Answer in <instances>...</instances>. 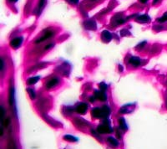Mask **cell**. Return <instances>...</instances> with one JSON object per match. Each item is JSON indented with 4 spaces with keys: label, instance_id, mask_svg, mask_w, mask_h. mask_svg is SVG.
I'll return each mask as SVG.
<instances>
[{
    "label": "cell",
    "instance_id": "4fadbf2b",
    "mask_svg": "<svg viewBox=\"0 0 167 149\" xmlns=\"http://www.w3.org/2000/svg\"><path fill=\"white\" fill-rule=\"evenodd\" d=\"M85 27H86V29H96V24H95V21H93V20H89V21L85 22Z\"/></svg>",
    "mask_w": 167,
    "mask_h": 149
},
{
    "label": "cell",
    "instance_id": "5b68a950",
    "mask_svg": "<svg viewBox=\"0 0 167 149\" xmlns=\"http://www.w3.org/2000/svg\"><path fill=\"white\" fill-rule=\"evenodd\" d=\"M60 82V80L58 79V78H52L49 80H48V82L46 83V88L47 89H51V88H54L55 86L59 84Z\"/></svg>",
    "mask_w": 167,
    "mask_h": 149
},
{
    "label": "cell",
    "instance_id": "8fae6325",
    "mask_svg": "<svg viewBox=\"0 0 167 149\" xmlns=\"http://www.w3.org/2000/svg\"><path fill=\"white\" fill-rule=\"evenodd\" d=\"M136 20H137L139 23L145 24V23H149L150 21H151V18H150L149 15H147V14H142V15L139 16Z\"/></svg>",
    "mask_w": 167,
    "mask_h": 149
},
{
    "label": "cell",
    "instance_id": "d6986e66",
    "mask_svg": "<svg viewBox=\"0 0 167 149\" xmlns=\"http://www.w3.org/2000/svg\"><path fill=\"white\" fill-rule=\"evenodd\" d=\"M46 1L47 0H39V3H38V13H41L42 9H44V5H45V3H46Z\"/></svg>",
    "mask_w": 167,
    "mask_h": 149
},
{
    "label": "cell",
    "instance_id": "484cf974",
    "mask_svg": "<svg viewBox=\"0 0 167 149\" xmlns=\"http://www.w3.org/2000/svg\"><path fill=\"white\" fill-rule=\"evenodd\" d=\"M70 2L74 4H77V3H79V0H70Z\"/></svg>",
    "mask_w": 167,
    "mask_h": 149
},
{
    "label": "cell",
    "instance_id": "ffe728a7",
    "mask_svg": "<svg viewBox=\"0 0 167 149\" xmlns=\"http://www.w3.org/2000/svg\"><path fill=\"white\" fill-rule=\"evenodd\" d=\"M8 149H17L16 144L13 140H10L9 145H8Z\"/></svg>",
    "mask_w": 167,
    "mask_h": 149
},
{
    "label": "cell",
    "instance_id": "7402d4cb",
    "mask_svg": "<svg viewBox=\"0 0 167 149\" xmlns=\"http://www.w3.org/2000/svg\"><path fill=\"white\" fill-rule=\"evenodd\" d=\"M3 122V125L5 127H7L9 125V122H10V119L9 118H7V119H4V120L2 121Z\"/></svg>",
    "mask_w": 167,
    "mask_h": 149
},
{
    "label": "cell",
    "instance_id": "f1b7e54d",
    "mask_svg": "<svg viewBox=\"0 0 167 149\" xmlns=\"http://www.w3.org/2000/svg\"><path fill=\"white\" fill-rule=\"evenodd\" d=\"M159 1H160V0H154V1H153V4H156Z\"/></svg>",
    "mask_w": 167,
    "mask_h": 149
},
{
    "label": "cell",
    "instance_id": "4316f807",
    "mask_svg": "<svg viewBox=\"0 0 167 149\" xmlns=\"http://www.w3.org/2000/svg\"><path fill=\"white\" fill-rule=\"evenodd\" d=\"M139 1H140V3H147L149 0H139Z\"/></svg>",
    "mask_w": 167,
    "mask_h": 149
},
{
    "label": "cell",
    "instance_id": "44dd1931",
    "mask_svg": "<svg viewBox=\"0 0 167 149\" xmlns=\"http://www.w3.org/2000/svg\"><path fill=\"white\" fill-rule=\"evenodd\" d=\"M27 91H28V95H29V96H30V98H31L32 100L35 98V91H34V89L28 88V89H27Z\"/></svg>",
    "mask_w": 167,
    "mask_h": 149
},
{
    "label": "cell",
    "instance_id": "7c38bea8",
    "mask_svg": "<svg viewBox=\"0 0 167 149\" xmlns=\"http://www.w3.org/2000/svg\"><path fill=\"white\" fill-rule=\"evenodd\" d=\"M91 115L93 117L101 118V108L95 107L91 111Z\"/></svg>",
    "mask_w": 167,
    "mask_h": 149
},
{
    "label": "cell",
    "instance_id": "83f0119b",
    "mask_svg": "<svg viewBox=\"0 0 167 149\" xmlns=\"http://www.w3.org/2000/svg\"><path fill=\"white\" fill-rule=\"evenodd\" d=\"M95 97H90V99H89V100H90V102H95Z\"/></svg>",
    "mask_w": 167,
    "mask_h": 149
},
{
    "label": "cell",
    "instance_id": "ba28073f",
    "mask_svg": "<svg viewBox=\"0 0 167 149\" xmlns=\"http://www.w3.org/2000/svg\"><path fill=\"white\" fill-rule=\"evenodd\" d=\"M111 114V109L107 106H104L101 107V118H106Z\"/></svg>",
    "mask_w": 167,
    "mask_h": 149
},
{
    "label": "cell",
    "instance_id": "603a6c76",
    "mask_svg": "<svg viewBox=\"0 0 167 149\" xmlns=\"http://www.w3.org/2000/svg\"><path fill=\"white\" fill-rule=\"evenodd\" d=\"M158 22L160 23H163L165 22V21H167V14H165L163 17H161V18H160V19H158Z\"/></svg>",
    "mask_w": 167,
    "mask_h": 149
},
{
    "label": "cell",
    "instance_id": "e0dca14e",
    "mask_svg": "<svg viewBox=\"0 0 167 149\" xmlns=\"http://www.w3.org/2000/svg\"><path fill=\"white\" fill-rule=\"evenodd\" d=\"M14 101V89L13 87H11L9 91V104L10 106H12Z\"/></svg>",
    "mask_w": 167,
    "mask_h": 149
},
{
    "label": "cell",
    "instance_id": "277c9868",
    "mask_svg": "<svg viewBox=\"0 0 167 149\" xmlns=\"http://www.w3.org/2000/svg\"><path fill=\"white\" fill-rule=\"evenodd\" d=\"M95 97L96 99H98L99 101H101V102H105L107 100V95L104 93V91H95Z\"/></svg>",
    "mask_w": 167,
    "mask_h": 149
},
{
    "label": "cell",
    "instance_id": "ac0fdd59",
    "mask_svg": "<svg viewBox=\"0 0 167 149\" xmlns=\"http://www.w3.org/2000/svg\"><path fill=\"white\" fill-rule=\"evenodd\" d=\"M64 139L66 140L68 142H72V143L78 141V139L76 137H74V136H71V135H65V136H64Z\"/></svg>",
    "mask_w": 167,
    "mask_h": 149
},
{
    "label": "cell",
    "instance_id": "5bb4252c",
    "mask_svg": "<svg viewBox=\"0 0 167 149\" xmlns=\"http://www.w3.org/2000/svg\"><path fill=\"white\" fill-rule=\"evenodd\" d=\"M107 141L108 143H110V145L114 147H116L119 146V142H118L115 138H114V137H111V136L108 137Z\"/></svg>",
    "mask_w": 167,
    "mask_h": 149
},
{
    "label": "cell",
    "instance_id": "9a60e30c",
    "mask_svg": "<svg viewBox=\"0 0 167 149\" xmlns=\"http://www.w3.org/2000/svg\"><path fill=\"white\" fill-rule=\"evenodd\" d=\"M119 124H120V127L121 129H123V130H127L128 129V127H127V125L125 123V120L123 117L119 119Z\"/></svg>",
    "mask_w": 167,
    "mask_h": 149
},
{
    "label": "cell",
    "instance_id": "4dcf8cb0",
    "mask_svg": "<svg viewBox=\"0 0 167 149\" xmlns=\"http://www.w3.org/2000/svg\"><path fill=\"white\" fill-rule=\"evenodd\" d=\"M1 63H2V67H1V70H3V60H2V61H1Z\"/></svg>",
    "mask_w": 167,
    "mask_h": 149
},
{
    "label": "cell",
    "instance_id": "7a4b0ae2",
    "mask_svg": "<svg viewBox=\"0 0 167 149\" xmlns=\"http://www.w3.org/2000/svg\"><path fill=\"white\" fill-rule=\"evenodd\" d=\"M54 35V33L53 31H51V30H48V31H46L45 33H44V35H42L40 38H38L36 41H35V43L36 44H38V43H41V42H44V40H46V39H48L51 38V37H53Z\"/></svg>",
    "mask_w": 167,
    "mask_h": 149
},
{
    "label": "cell",
    "instance_id": "30bf717a",
    "mask_svg": "<svg viewBox=\"0 0 167 149\" xmlns=\"http://www.w3.org/2000/svg\"><path fill=\"white\" fill-rule=\"evenodd\" d=\"M141 61H142V60H140V58L135 57V56H134V57L130 58V59H129V63L131 64L133 66H136V67L140 65H141Z\"/></svg>",
    "mask_w": 167,
    "mask_h": 149
},
{
    "label": "cell",
    "instance_id": "8992f818",
    "mask_svg": "<svg viewBox=\"0 0 167 149\" xmlns=\"http://www.w3.org/2000/svg\"><path fill=\"white\" fill-rule=\"evenodd\" d=\"M76 111L79 113V114H85L87 109H88V106L85 103H80L77 106H76Z\"/></svg>",
    "mask_w": 167,
    "mask_h": 149
},
{
    "label": "cell",
    "instance_id": "52a82bcc",
    "mask_svg": "<svg viewBox=\"0 0 167 149\" xmlns=\"http://www.w3.org/2000/svg\"><path fill=\"white\" fill-rule=\"evenodd\" d=\"M101 38L104 40V42H110L112 39V35L110 31L108 30H104L102 32V35H101Z\"/></svg>",
    "mask_w": 167,
    "mask_h": 149
},
{
    "label": "cell",
    "instance_id": "d4e9b609",
    "mask_svg": "<svg viewBox=\"0 0 167 149\" xmlns=\"http://www.w3.org/2000/svg\"><path fill=\"white\" fill-rule=\"evenodd\" d=\"M53 46H54V45H53V44H50V45H46V46H45V50H49V49H50V48L53 47Z\"/></svg>",
    "mask_w": 167,
    "mask_h": 149
},
{
    "label": "cell",
    "instance_id": "3957f363",
    "mask_svg": "<svg viewBox=\"0 0 167 149\" xmlns=\"http://www.w3.org/2000/svg\"><path fill=\"white\" fill-rule=\"evenodd\" d=\"M23 44V37H16V38L13 39L11 41H10V45L11 47L17 49L19 46H21Z\"/></svg>",
    "mask_w": 167,
    "mask_h": 149
},
{
    "label": "cell",
    "instance_id": "2e32d148",
    "mask_svg": "<svg viewBox=\"0 0 167 149\" xmlns=\"http://www.w3.org/2000/svg\"><path fill=\"white\" fill-rule=\"evenodd\" d=\"M40 79V76H34V77H31V78H29L27 80V83H28V85H34L35 83H37L38 80Z\"/></svg>",
    "mask_w": 167,
    "mask_h": 149
},
{
    "label": "cell",
    "instance_id": "6da1fadb",
    "mask_svg": "<svg viewBox=\"0 0 167 149\" xmlns=\"http://www.w3.org/2000/svg\"><path fill=\"white\" fill-rule=\"evenodd\" d=\"M97 131L99 133H111L112 132L111 126L109 124H101L100 126H98Z\"/></svg>",
    "mask_w": 167,
    "mask_h": 149
},
{
    "label": "cell",
    "instance_id": "9c48e42d",
    "mask_svg": "<svg viewBox=\"0 0 167 149\" xmlns=\"http://www.w3.org/2000/svg\"><path fill=\"white\" fill-rule=\"evenodd\" d=\"M133 111H134V105L128 104L126 106H124L120 110V112H121V113H129V112H131Z\"/></svg>",
    "mask_w": 167,
    "mask_h": 149
},
{
    "label": "cell",
    "instance_id": "cb8c5ba5",
    "mask_svg": "<svg viewBox=\"0 0 167 149\" xmlns=\"http://www.w3.org/2000/svg\"><path fill=\"white\" fill-rule=\"evenodd\" d=\"M100 88L101 91H105V90H107L108 86L104 84V83H101V84H100Z\"/></svg>",
    "mask_w": 167,
    "mask_h": 149
},
{
    "label": "cell",
    "instance_id": "f546056e",
    "mask_svg": "<svg viewBox=\"0 0 167 149\" xmlns=\"http://www.w3.org/2000/svg\"><path fill=\"white\" fill-rule=\"evenodd\" d=\"M9 1L10 3H16L18 0H9Z\"/></svg>",
    "mask_w": 167,
    "mask_h": 149
}]
</instances>
